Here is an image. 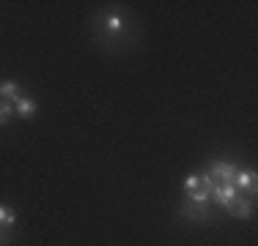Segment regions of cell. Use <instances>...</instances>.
Masks as SVG:
<instances>
[{
	"label": "cell",
	"instance_id": "1",
	"mask_svg": "<svg viewBox=\"0 0 258 246\" xmlns=\"http://www.w3.org/2000/svg\"><path fill=\"white\" fill-rule=\"evenodd\" d=\"M96 39L102 44H129L132 41V28H129V20L121 11H102L96 17Z\"/></svg>",
	"mask_w": 258,
	"mask_h": 246
},
{
	"label": "cell",
	"instance_id": "2",
	"mask_svg": "<svg viewBox=\"0 0 258 246\" xmlns=\"http://www.w3.org/2000/svg\"><path fill=\"white\" fill-rule=\"evenodd\" d=\"M214 186H217V183L209 175H195V172H189V175L184 178V192H187V200H192V202H209Z\"/></svg>",
	"mask_w": 258,
	"mask_h": 246
},
{
	"label": "cell",
	"instance_id": "3",
	"mask_svg": "<svg viewBox=\"0 0 258 246\" xmlns=\"http://www.w3.org/2000/svg\"><path fill=\"white\" fill-rule=\"evenodd\" d=\"M236 164L233 162H212L209 164V172L206 175L212 178L214 183H231L233 181V175H236Z\"/></svg>",
	"mask_w": 258,
	"mask_h": 246
},
{
	"label": "cell",
	"instance_id": "4",
	"mask_svg": "<svg viewBox=\"0 0 258 246\" xmlns=\"http://www.w3.org/2000/svg\"><path fill=\"white\" fill-rule=\"evenodd\" d=\"M225 211L231 213L233 219H250L255 211V200L250 197V200H244V197H233V200L225 205Z\"/></svg>",
	"mask_w": 258,
	"mask_h": 246
},
{
	"label": "cell",
	"instance_id": "5",
	"mask_svg": "<svg viewBox=\"0 0 258 246\" xmlns=\"http://www.w3.org/2000/svg\"><path fill=\"white\" fill-rule=\"evenodd\" d=\"M181 216L187 221H206L209 219V202H192V200H184L181 202Z\"/></svg>",
	"mask_w": 258,
	"mask_h": 246
},
{
	"label": "cell",
	"instance_id": "6",
	"mask_svg": "<svg viewBox=\"0 0 258 246\" xmlns=\"http://www.w3.org/2000/svg\"><path fill=\"white\" fill-rule=\"evenodd\" d=\"M258 175H255V172L253 170H247V172H244V170H236V175H233V186H236V192H242V189H247V192L250 194H253L255 197V189H258Z\"/></svg>",
	"mask_w": 258,
	"mask_h": 246
},
{
	"label": "cell",
	"instance_id": "7",
	"mask_svg": "<svg viewBox=\"0 0 258 246\" xmlns=\"http://www.w3.org/2000/svg\"><path fill=\"white\" fill-rule=\"evenodd\" d=\"M233 197H239V192H236V186H233V183H217V186L212 189V197H209V200H214L217 205L225 208Z\"/></svg>",
	"mask_w": 258,
	"mask_h": 246
},
{
	"label": "cell",
	"instance_id": "8",
	"mask_svg": "<svg viewBox=\"0 0 258 246\" xmlns=\"http://www.w3.org/2000/svg\"><path fill=\"white\" fill-rule=\"evenodd\" d=\"M14 109L20 112V118H33V115H36V109H39V107H36V101H33V98L20 96V98L14 101Z\"/></svg>",
	"mask_w": 258,
	"mask_h": 246
},
{
	"label": "cell",
	"instance_id": "9",
	"mask_svg": "<svg viewBox=\"0 0 258 246\" xmlns=\"http://www.w3.org/2000/svg\"><path fill=\"white\" fill-rule=\"evenodd\" d=\"M0 98L3 101H9V98H20V85L14 82V79H9V82H0Z\"/></svg>",
	"mask_w": 258,
	"mask_h": 246
},
{
	"label": "cell",
	"instance_id": "10",
	"mask_svg": "<svg viewBox=\"0 0 258 246\" xmlns=\"http://www.w3.org/2000/svg\"><path fill=\"white\" fill-rule=\"evenodd\" d=\"M14 224H17V213L9 205H0V227L3 230H14Z\"/></svg>",
	"mask_w": 258,
	"mask_h": 246
},
{
	"label": "cell",
	"instance_id": "11",
	"mask_svg": "<svg viewBox=\"0 0 258 246\" xmlns=\"http://www.w3.org/2000/svg\"><path fill=\"white\" fill-rule=\"evenodd\" d=\"M11 112H14L11 101H0V126H6V123L11 120Z\"/></svg>",
	"mask_w": 258,
	"mask_h": 246
},
{
	"label": "cell",
	"instance_id": "12",
	"mask_svg": "<svg viewBox=\"0 0 258 246\" xmlns=\"http://www.w3.org/2000/svg\"><path fill=\"white\" fill-rule=\"evenodd\" d=\"M11 241V232H3V235H0V246H6Z\"/></svg>",
	"mask_w": 258,
	"mask_h": 246
}]
</instances>
